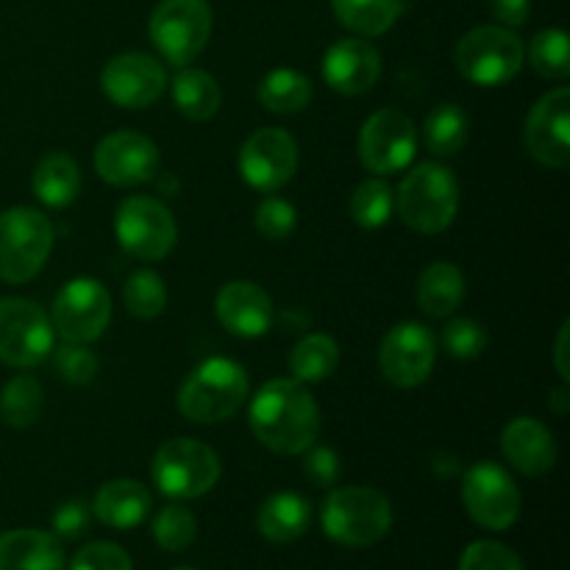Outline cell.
I'll use <instances>...</instances> for the list:
<instances>
[{
	"label": "cell",
	"instance_id": "obj_1",
	"mask_svg": "<svg viewBox=\"0 0 570 570\" xmlns=\"http://www.w3.org/2000/svg\"><path fill=\"white\" fill-rule=\"evenodd\" d=\"M256 440L276 454H304L321 434V410L306 384L273 379L254 395L248 410Z\"/></svg>",
	"mask_w": 570,
	"mask_h": 570
},
{
	"label": "cell",
	"instance_id": "obj_2",
	"mask_svg": "<svg viewBox=\"0 0 570 570\" xmlns=\"http://www.w3.org/2000/svg\"><path fill=\"white\" fill-rule=\"evenodd\" d=\"M248 399V373L228 356L200 362L178 390V412L193 423L228 421Z\"/></svg>",
	"mask_w": 570,
	"mask_h": 570
},
{
	"label": "cell",
	"instance_id": "obj_3",
	"mask_svg": "<svg viewBox=\"0 0 570 570\" xmlns=\"http://www.w3.org/2000/svg\"><path fill=\"white\" fill-rule=\"evenodd\" d=\"M401 220L417 234H440L454 223L460 209V184L440 161L415 165L395 195Z\"/></svg>",
	"mask_w": 570,
	"mask_h": 570
},
{
	"label": "cell",
	"instance_id": "obj_4",
	"mask_svg": "<svg viewBox=\"0 0 570 570\" xmlns=\"http://www.w3.org/2000/svg\"><path fill=\"white\" fill-rule=\"evenodd\" d=\"M323 532L337 546L367 549L393 527V507L387 495L373 488H337L326 495L321 510Z\"/></svg>",
	"mask_w": 570,
	"mask_h": 570
},
{
	"label": "cell",
	"instance_id": "obj_5",
	"mask_svg": "<svg viewBox=\"0 0 570 570\" xmlns=\"http://www.w3.org/2000/svg\"><path fill=\"white\" fill-rule=\"evenodd\" d=\"M527 48L504 26H479L456 42L454 61L462 78L476 87H504L521 72Z\"/></svg>",
	"mask_w": 570,
	"mask_h": 570
},
{
	"label": "cell",
	"instance_id": "obj_6",
	"mask_svg": "<svg viewBox=\"0 0 570 570\" xmlns=\"http://www.w3.org/2000/svg\"><path fill=\"white\" fill-rule=\"evenodd\" d=\"M53 250V226L42 212L14 206L0 215V282L26 284Z\"/></svg>",
	"mask_w": 570,
	"mask_h": 570
},
{
	"label": "cell",
	"instance_id": "obj_7",
	"mask_svg": "<svg viewBox=\"0 0 570 570\" xmlns=\"http://www.w3.org/2000/svg\"><path fill=\"white\" fill-rule=\"evenodd\" d=\"M150 476L167 499H200L220 479V456L193 438L167 440L150 462Z\"/></svg>",
	"mask_w": 570,
	"mask_h": 570
},
{
	"label": "cell",
	"instance_id": "obj_8",
	"mask_svg": "<svg viewBox=\"0 0 570 570\" xmlns=\"http://www.w3.org/2000/svg\"><path fill=\"white\" fill-rule=\"evenodd\" d=\"M148 33L161 59L184 67L198 59L212 37V9L206 0H161L148 22Z\"/></svg>",
	"mask_w": 570,
	"mask_h": 570
},
{
	"label": "cell",
	"instance_id": "obj_9",
	"mask_svg": "<svg viewBox=\"0 0 570 570\" xmlns=\"http://www.w3.org/2000/svg\"><path fill=\"white\" fill-rule=\"evenodd\" d=\"M117 243L126 254L142 262H159L176 248L178 228L173 212L148 195H131L117 206Z\"/></svg>",
	"mask_w": 570,
	"mask_h": 570
},
{
	"label": "cell",
	"instance_id": "obj_10",
	"mask_svg": "<svg viewBox=\"0 0 570 570\" xmlns=\"http://www.w3.org/2000/svg\"><path fill=\"white\" fill-rule=\"evenodd\" d=\"M462 501L473 521L490 532H504L521 515V490L499 462H476L462 476Z\"/></svg>",
	"mask_w": 570,
	"mask_h": 570
},
{
	"label": "cell",
	"instance_id": "obj_11",
	"mask_svg": "<svg viewBox=\"0 0 570 570\" xmlns=\"http://www.w3.org/2000/svg\"><path fill=\"white\" fill-rule=\"evenodd\" d=\"M111 321L109 289L98 278H72L59 289L50 312V326L65 343H92Z\"/></svg>",
	"mask_w": 570,
	"mask_h": 570
},
{
	"label": "cell",
	"instance_id": "obj_12",
	"mask_svg": "<svg viewBox=\"0 0 570 570\" xmlns=\"http://www.w3.org/2000/svg\"><path fill=\"white\" fill-rule=\"evenodd\" d=\"M50 317L28 298H0V362L37 367L53 351Z\"/></svg>",
	"mask_w": 570,
	"mask_h": 570
},
{
	"label": "cell",
	"instance_id": "obj_13",
	"mask_svg": "<svg viewBox=\"0 0 570 570\" xmlns=\"http://www.w3.org/2000/svg\"><path fill=\"white\" fill-rule=\"evenodd\" d=\"M417 150L415 122L399 109H379L360 131V159L365 170L390 176L412 165Z\"/></svg>",
	"mask_w": 570,
	"mask_h": 570
},
{
	"label": "cell",
	"instance_id": "obj_14",
	"mask_svg": "<svg viewBox=\"0 0 570 570\" xmlns=\"http://www.w3.org/2000/svg\"><path fill=\"white\" fill-rule=\"evenodd\" d=\"M239 176L256 193H276L298 170V145L284 128H259L239 148Z\"/></svg>",
	"mask_w": 570,
	"mask_h": 570
},
{
	"label": "cell",
	"instance_id": "obj_15",
	"mask_svg": "<svg viewBox=\"0 0 570 570\" xmlns=\"http://www.w3.org/2000/svg\"><path fill=\"white\" fill-rule=\"evenodd\" d=\"M434 360H438L434 334L415 321L390 328L382 340V348H379L382 376L401 390H412L426 382Z\"/></svg>",
	"mask_w": 570,
	"mask_h": 570
},
{
	"label": "cell",
	"instance_id": "obj_16",
	"mask_svg": "<svg viewBox=\"0 0 570 570\" xmlns=\"http://www.w3.org/2000/svg\"><path fill=\"white\" fill-rule=\"evenodd\" d=\"M100 89L111 104L122 109H145L165 95L167 70L154 56L131 50L106 61L100 72Z\"/></svg>",
	"mask_w": 570,
	"mask_h": 570
},
{
	"label": "cell",
	"instance_id": "obj_17",
	"mask_svg": "<svg viewBox=\"0 0 570 570\" xmlns=\"http://www.w3.org/2000/svg\"><path fill=\"white\" fill-rule=\"evenodd\" d=\"M95 173L111 187H137L159 173V148L139 131H115L95 148Z\"/></svg>",
	"mask_w": 570,
	"mask_h": 570
},
{
	"label": "cell",
	"instance_id": "obj_18",
	"mask_svg": "<svg viewBox=\"0 0 570 570\" xmlns=\"http://www.w3.org/2000/svg\"><path fill=\"white\" fill-rule=\"evenodd\" d=\"M527 148L540 165L562 167L570 165V89L557 87L546 92L532 106L523 128Z\"/></svg>",
	"mask_w": 570,
	"mask_h": 570
},
{
	"label": "cell",
	"instance_id": "obj_19",
	"mask_svg": "<svg viewBox=\"0 0 570 570\" xmlns=\"http://www.w3.org/2000/svg\"><path fill=\"white\" fill-rule=\"evenodd\" d=\"M323 78L340 95H365L382 78V56L367 39H337L323 53Z\"/></svg>",
	"mask_w": 570,
	"mask_h": 570
},
{
	"label": "cell",
	"instance_id": "obj_20",
	"mask_svg": "<svg viewBox=\"0 0 570 570\" xmlns=\"http://www.w3.org/2000/svg\"><path fill=\"white\" fill-rule=\"evenodd\" d=\"M217 321L228 334L254 340L267 334L273 326V301L259 284L254 282H228L223 284L215 298Z\"/></svg>",
	"mask_w": 570,
	"mask_h": 570
},
{
	"label": "cell",
	"instance_id": "obj_21",
	"mask_svg": "<svg viewBox=\"0 0 570 570\" xmlns=\"http://www.w3.org/2000/svg\"><path fill=\"white\" fill-rule=\"evenodd\" d=\"M501 451L523 476H543L557 462L554 434L538 417H515L507 423L501 432Z\"/></svg>",
	"mask_w": 570,
	"mask_h": 570
},
{
	"label": "cell",
	"instance_id": "obj_22",
	"mask_svg": "<svg viewBox=\"0 0 570 570\" xmlns=\"http://www.w3.org/2000/svg\"><path fill=\"white\" fill-rule=\"evenodd\" d=\"M150 507H154V499H150V490L142 482H137V479H115V482H106L95 493L92 515L106 527L126 532V529L139 527L148 518Z\"/></svg>",
	"mask_w": 570,
	"mask_h": 570
},
{
	"label": "cell",
	"instance_id": "obj_23",
	"mask_svg": "<svg viewBox=\"0 0 570 570\" xmlns=\"http://www.w3.org/2000/svg\"><path fill=\"white\" fill-rule=\"evenodd\" d=\"M0 570H65L59 538L39 529L0 534Z\"/></svg>",
	"mask_w": 570,
	"mask_h": 570
},
{
	"label": "cell",
	"instance_id": "obj_24",
	"mask_svg": "<svg viewBox=\"0 0 570 570\" xmlns=\"http://www.w3.org/2000/svg\"><path fill=\"white\" fill-rule=\"evenodd\" d=\"M465 301V276L451 262H434L417 278V306L423 315L443 321Z\"/></svg>",
	"mask_w": 570,
	"mask_h": 570
},
{
	"label": "cell",
	"instance_id": "obj_25",
	"mask_svg": "<svg viewBox=\"0 0 570 570\" xmlns=\"http://www.w3.org/2000/svg\"><path fill=\"white\" fill-rule=\"evenodd\" d=\"M312 507L298 493H276L259 507L256 529L271 543H293L309 529Z\"/></svg>",
	"mask_w": 570,
	"mask_h": 570
},
{
	"label": "cell",
	"instance_id": "obj_26",
	"mask_svg": "<svg viewBox=\"0 0 570 570\" xmlns=\"http://www.w3.org/2000/svg\"><path fill=\"white\" fill-rule=\"evenodd\" d=\"M31 187L33 195L45 206H50V209H65L81 193V170H78L72 156L56 150V154L42 156L39 165L33 167Z\"/></svg>",
	"mask_w": 570,
	"mask_h": 570
},
{
	"label": "cell",
	"instance_id": "obj_27",
	"mask_svg": "<svg viewBox=\"0 0 570 570\" xmlns=\"http://www.w3.org/2000/svg\"><path fill=\"white\" fill-rule=\"evenodd\" d=\"M340 26L356 37H382L404 14V0H332Z\"/></svg>",
	"mask_w": 570,
	"mask_h": 570
},
{
	"label": "cell",
	"instance_id": "obj_28",
	"mask_svg": "<svg viewBox=\"0 0 570 570\" xmlns=\"http://www.w3.org/2000/svg\"><path fill=\"white\" fill-rule=\"evenodd\" d=\"M173 104L187 120L206 122L220 111L223 95L215 78L204 70H181L173 78Z\"/></svg>",
	"mask_w": 570,
	"mask_h": 570
},
{
	"label": "cell",
	"instance_id": "obj_29",
	"mask_svg": "<svg viewBox=\"0 0 570 570\" xmlns=\"http://www.w3.org/2000/svg\"><path fill=\"white\" fill-rule=\"evenodd\" d=\"M259 104L276 115H298L312 104V81L298 70L278 67L259 81Z\"/></svg>",
	"mask_w": 570,
	"mask_h": 570
},
{
	"label": "cell",
	"instance_id": "obj_30",
	"mask_svg": "<svg viewBox=\"0 0 570 570\" xmlns=\"http://www.w3.org/2000/svg\"><path fill=\"white\" fill-rule=\"evenodd\" d=\"M340 365V348L328 334H306L289 354V371L301 384L326 382Z\"/></svg>",
	"mask_w": 570,
	"mask_h": 570
},
{
	"label": "cell",
	"instance_id": "obj_31",
	"mask_svg": "<svg viewBox=\"0 0 570 570\" xmlns=\"http://www.w3.org/2000/svg\"><path fill=\"white\" fill-rule=\"evenodd\" d=\"M45 390L28 373L9 379L0 390V421L11 429H28L42 417Z\"/></svg>",
	"mask_w": 570,
	"mask_h": 570
},
{
	"label": "cell",
	"instance_id": "obj_32",
	"mask_svg": "<svg viewBox=\"0 0 570 570\" xmlns=\"http://www.w3.org/2000/svg\"><path fill=\"white\" fill-rule=\"evenodd\" d=\"M423 137H426V148L432 150L438 159L456 156L468 142V115L454 104L438 106V109L426 117Z\"/></svg>",
	"mask_w": 570,
	"mask_h": 570
},
{
	"label": "cell",
	"instance_id": "obj_33",
	"mask_svg": "<svg viewBox=\"0 0 570 570\" xmlns=\"http://www.w3.org/2000/svg\"><path fill=\"white\" fill-rule=\"evenodd\" d=\"M393 209L395 195L384 178H365L348 200V212L356 226L371 228V232L373 228H382L393 217Z\"/></svg>",
	"mask_w": 570,
	"mask_h": 570
},
{
	"label": "cell",
	"instance_id": "obj_34",
	"mask_svg": "<svg viewBox=\"0 0 570 570\" xmlns=\"http://www.w3.org/2000/svg\"><path fill=\"white\" fill-rule=\"evenodd\" d=\"M529 65L551 81L570 76V45L562 28H546L529 42Z\"/></svg>",
	"mask_w": 570,
	"mask_h": 570
},
{
	"label": "cell",
	"instance_id": "obj_35",
	"mask_svg": "<svg viewBox=\"0 0 570 570\" xmlns=\"http://www.w3.org/2000/svg\"><path fill=\"white\" fill-rule=\"evenodd\" d=\"M122 301H126L128 312L142 321L159 317L167 306V287L161 282L159 273L154 271H137L128 276L126 287H122Z\"/></svg>",
	"mask_w": 570,
	"mask_h": 570
},
{
	"label": "cell",
	"instance_id": "obj_36",
	"mask_svg": "<svg viewBox=\"0 0 570 570\" xmlns=\"http://www.w3.org/2000/svg\"><path fill=\"white\" fill-rule=\"evenodd\" d=\"M198 538V521L193 512L181 504H170L154 518V540L159 549L170 551V554H181Z\"/></svg>",
	"mask_w": 570,
	"mask_h": 570
},
{
	"label": "cell",
	"instance_id": "obj_37",
	"mask_svg": "<svg viewBox=\"0 0 570 570\" xmlns=\"http://www.w3.org/2000/svg\"><path fill=\"white\" fill-rule=\"evenodd\" d=\"M254 226L265 239L282 243V239H287L289 234L295 232V226H298V212H295V206L289 204V200L267 195V198L256 206Z\"/></svg>",
	"mask_w": 570,
	"mask_h": 570
},
{
	"label": "cell",
	"instance_id": "obj_38",
	"mask_svg": "<svg viewBox=\"0 0 570 570\" xmlns=\"http://www.w3.org/2000/svg\"><path fill=\"white\" fill-rule=\"evenodd\" d=\"M443 348L451 360H476L488 348V332L473 317H456L443 328Z\"/></svg>",
	"mask_w": 570,
	"mask_h": 570
},
{
	"label": "cell",
	"instance_id": "obj_39",
	"mask_svg": "<svg viewBox=\"0 0 570 570\" xmlns=\"http://www.w3.org/2000/svg\"><path fill=\"white\" fill-rule=\"evenodd\" d=\"M53 373L70 384H89L98 373V356L81 343H65L50 351Z\"/></svg>",
	"mask_w": 570,
	"mask_h": 570
},
{
	"label": "cell",
	"instance_id": "obj_40",
	"mask_svg": "<svg viewBox=\"0 0 570 570\" xmlns=\"http://www.w3.org/2000/svg\"><path fill=\"white\" fill-rule=\"evenodd\" d=\"M460 570H523L515 551L495 540H476L462 554Z\"/></svg>",
	"mask_w": 570,
	"mask_h": 570
},
{
	"label": "cell",
	"instance_id": "obj_41",
	"mask_svg": "<svg viewBox=\"0 0 570 570\" xmlns=\"http://www.w3.org/2000/svg\"><path fill=\"white\" fill-rule=\"evenodd\" d=\"M70 570H131V557L115 543H89L78 551Z\"/></svg>",
	"mask_w": 570,
	"mask_h": 570
},
{
	"label": "cell",
	"instance_id": "obj_42",
	"mask_svg": "<svg viewBox=\"0 0 570 570\" xmlns=\"http://www.w3.org/2000/svg\"><path fill=\"white\" fill-rule=\"evenodd\" d=\"M304 473L315 488H332L340 479V456L328 445H309L304 456Z\"/></svg>",
	"mask_w": 570,
	"mask_h": 570
},
{
	"label": "cell",
	"instance_id": "obj_43",
	"mask_svg": "<svg viewBox=\"0 0 570 570\" xmlns=\"http://www.w3.org/2000/svg\"><path fill=\"white\" fill-rule=\"evenodd\" d=\"M92 523V507L87 501H67L53 512V534L65 540H76L89 532Z\"/></svg>",
	"mask_w": 570,
	"mask_h": 570
},
{
	"label": "cell",
	"instance_id": "obj_44",
	"mask_svg": "<svg viewBox=\"0 0 570 570\" xmlns=\"http://www.w3.org/2000/svg\"><path fill=\"white\" fill-rule=\"evenodd\" d=\"M490 11L504 28H518L529 20L532 0H490Z\"/></svg>",
	"mask_w": 570,
	"mask_h": 570
},
{
	"label": "cell",
	"instance_id": "obj_45",
	"mask_svg": "<svg viewBox=\"0 0 570 570\" xmlns=\"http://www.w3.org/2000/svg\"><path fill=\"white\" fill-rule=\"evenodd\" d=\"M568 328H570V323L566 321L562 323V328H560V334H557V345H554V365H557V371H560V376L566 379H570V367H568Z\"/></svg>",
	"mask_w": 570,
	"mask_h": 570
},
{
	"label": "cell",
	"instance_id": "obj_46",
	"mask_svg": "<svg viewBox=\"0 0 570 570\" xmlns=\"http://www.w3.org/2000/svg\"><path fill=\"white\" fill-rule=\"evenodd\" d=\"M566 399H568V393H566V390H557V393L554 395H551V404H554V410L557 412H560V415H562V412H566L568 410V404H566Z\"/></svg>",
	"mask_w": 570,
	"mask_h": 570
},
{
	"label": "cell",
	"instance_id": "obj_47",
	"mask_svg": "<svg viewBox=\"0 0 570 570\" xmlns=\"http://www.w3.org/2000/svg\"><path fill=\"white\" fill-rule=\"evenodd\" d=\"M173 570H198V568H187V566H184V568H173Z\"/></svg>",
	"mask_w": 570,
	"mask_h": 570
}]
</instances>
